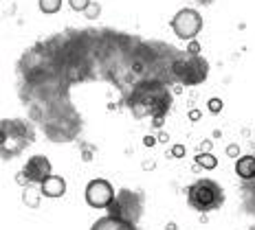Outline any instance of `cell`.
Returning a JSON list of instances; mask_svg holds the SVG:
<instances>
[{
  "mask_svg": "<svg viewBox=\"0 0 255 230\" xmlns=\"http://www.w3.org/2000/svg\"><path fill=\"white\" fill-rule=\"evenodd\" d=\"M24 175L31 184H42L46 178H51V160L46 156H31L24 164Z\"/></svg>",
  "mask_w": 255,
  "mask_h": 230,
  "instance_id": "obj_7",
  "label": "cell"
},
{
  "mask_svg": "<svg viewBox=\"0 0 255 230\" xmlns=\"http://www.w3.org/2000/svg\"><path fill=\"white\" fill-rule=\"evenodd\" d=\"M172 105V94L161 83H145L139 85L132 94L130 108L134 116H165Z\"/></svg>",
  "mask_w": 255,
  "mask_h": 230,
  "instance_id": "obj_1",
  "label": "cell"
},
{
  "mask_svg": "<svg viewBox=\"0 0 255 230\" xmlns=\"http://www.w3.org/2000/svg\"><path fill=\"white\" fill-rule=\"evenodd\" d=\"M40 189H42V195L44 197H62L66 193V180H64L62 175H51V178H46L42 182Z\"/></svg>",
  "mask_w": 255,
  "mask_h": 230,
  "instance_id": "obj_8",
  "label": "cell"
},
{
  "mask_svg": "<svg viewBox=\"0 0 255 230\" xmlns=\"http://www.w3.org/2000/svg\"><path fill=\"white\" fill-rule=\"evenodd\" d=\"M172 31L176 33V37H180V40L185 42H191L196 40V35L200 33V29H203V15H200L196 9H180V11H176V15L172 18Z\"/></svg>",
  "mask_w": 255,
  "mask_h": 230,
  "instance_id": "obj_5",
  "label": "cell"
},
{
  "mask_svg": "<svg viewBox=\"0 0 255 230\" xmlns=\"http://www.w3.org/2000/svg\"><path fill=\"white\" fill-rule=\"evenodd\" d=\"M167 230H176V226H174V224H167Z\"/></svg>",
  "mask_w": 255,
  "mask_h": 230,
  "instance_id": "obj_21",
  "label": "cell"
},
{
  "mask_svg": "<svg viewBox=\"0 0 255 230\" xmlns=\"http://www.w3.org/2000/svg\"><path fill=\"white\" fill-rule=\"evenodd\" d=\"M143 213V197L134 191H128V189H121L119 193L115 195L113 204L108 206V215L110 217H117V219H124V222H139Z\"/></svg>",
  "mask_w": 255,
  "mask_h": 230,
  "instance_id": "obj_4",
  "label": "cell"
},
{
  "mask_svg": "<svg viewBox=\"0 0 255 230\" xmlns=\"http://www.w3.org/2000/svg\"><path fill=\"white\" fill-rule=\"evenodd\" d=\"M207 108H209L211 114H218V112L222 110V99H218V97L209 99V101H207Z\"/></svg>",
  "mask_w": 255,
  "mask_h": 230,
  "instance_id": "obj_14",
  "label": "cell"
},
{
  "mask_svg": "<svg viewBox=\"0 0 255 230\" xmlns=\"http://www.w3.org/2000/svg\"><path fill=\"white\" fill-rule=\"evenodd\" d=\"M97 13H99V4H90V7L86 9V15H88V18H95Z\"/></svg>",
  "mask_w": 255,
  "mask_h": 230,
  "instance_id": "obj_18",
  "label": "cell"
},
{
  "mask_svg": "<svg viewBox=\"0 0 255 230\" xmlns=\"http://www.w3.org/2000/svg\"><path fill=\"white\" fill-rule=\"evenodd\" d=\"M200 116H203V112L200 110H191L189 112V121H200Z\"/></svg>",
  "mask_w": 255,
  "mask_h": 230,
  "instance_id": "obj_20",
  "label": "cell"
},
{
  "mask_svg": "<svg viewBox=\"0 0 255 230\" xmlns=\"http://www.w3.org/2000/svg\"><path fill=\"white\" fill-rule=\"evenodd\" d=\"M90 230H136V226H134V224H130V222H124V219H117V217L106 215L102 219H97Z\"/></svg>",
  "mask_w": 255,
  "mask_h": 230,
  "instance_id": "obj_9",
  "label": "cell"
},
{
  "mask_svg": "<svg viewBox=\"0 0 255 230\" xmlns=\"http://www.w3.org/2000/svg\"><path fill=\"white\" fill-rule=\"evenodd\" d=\"M156 138H154V136H145V138H143V145H145V147H154V145H156Z\"/></svg>",
  "mask_w": 255,
  "mask_h": 230,
  "instance_id": "obj_19",
  "label": "cell"
},
{
  "mask_svg": "<svg viewBox=\"0 0 255 230\" xmlns=\"http://www.w3.org/2000/svg\"><path fill=\"white\" fill-rule=\"evenodd\" d=\"M172 75L183 85H196L203 83L209 75V64L200 55H189L187 51L178 53L176 60L172 62Z\"/></svg>",
  "mask_w": 255,
  "mask_h": 230,
  "instance_id": "obj_2",
  "label": "cell"
},
{
  "mask_svg": "<svg viewBox=\"0 0 255 230\" xmlns=\"http://www.w3.org/2000/svg\"><path fill=\"white\" fill-rule=\"evenodd\" d=\"M227 156H229V158H240V147H238V145H229V147H227Z\"/></svg>",
  "mask_w": 255,
  "mask_h": 230,
  "instance_id": "obj_16",
  "label": "cell"
},
{
  "mask_svg": "<svg viewBox=\"0 0 255 230\" xmlns=\"http://www.w3.org/2000/svg\"><path fill=\"white\" fill-rule=\"evenodd\" d=\"M187 53H189V55H200V44H198V42L191 40L187 44Z\"/></svg>",
  "mask_w": 255,
  "mask_h": 230,
  "instance_id": "obj_15",
  "label": "cell"
},
{
  "mask_svg": "<svg viewBox=\"0 0 255 230\" xmlns=\"http://www.w3.org/2000/svg\"><path fill=\"white\" fill-rule=\"evenodd\" d=\"M62 9V0H40V11L46 15H53Z\"/></svg>",
  "mask_w": 255,
  "mask_h": 230,
  "instance_id": "obj_12",
  "label": "cell"
},
{
  "mask_svg": "<svg viewBox=\"0 0 255 230\" xmlns=\"http://www.w3.org/2000/svg\"><path fill=\"white\" fill-rule=\"evenodd\" d=\"M115 189L108 180L97 178V180H90L86 191H84V197H86V204L93 208H108L115 200Z\"/></svg>",
  "mask_w": 255,
  "mask_h": 230,
  "instance_id": "obj_6",
  "label": "cell"
},
{
  "mask_svg": "<svg viewBox=\"0 0 255 230\" xmlns=\"http://www.w3.org/2000/svg\"><path fill=\"white\" fill-rule=\"evenodd\" d=\"M196 164L198 167H203V169H207V171H214L216 167H218V160H216V156L214 153H198L196 156Z\"/></svg>",
  "mask_w": 255,
  "mask_h": 230,
  "instance_id": "obj_11",
  "label": "cell"
},
{
  "mask_svg": "<svg viewBox=\"0 0 255 230\" xmlns=\"http://www.w3.org/2000/svg\"><path fill=\"white\" fill-rule=\"evenodd\" d=\"M172 156L174 158H183L185 156V145H180V143H178V145H174L172 147Z\"/></svg>",
  "mask_w": 255,
  "mask_h": 230,
  "instance_id": "obj_17",
  "label": "cell"
},
{
  "mask_svg": "<svg viewBox=\"0 0 255 230\" xmlns=\"http://www.w3.org/2000/svg\"><path fill=\"white\" fill-rule=\"evenodd\" d=\"M68 4H71V9L73 11H82V13H86V9L90 7V0H68Z\"/></svg>",
  "mask_w": 255,
  "mask_h": 230,
  "instance_id": "obj_13",
  "label": "cell"
},
{
  "mask_svg": "<svg viewBox=\"0 0 255 230\" xmlns=\"http://www.w3.org/2000/svg\"><path fill=\"white\" fill-rule=\"evenodd\" d=\"M187 202L200 213H209L225 202V191L214 180H198L187 189Z\"/></svg>",
  "mask_w": 255,
  "mask_h": 230,
  "instance_id": "obj_3",
  "label": "cell"
},
{
  "mask_svg": "<svg viewBox=\"0 0 255 230\" xmlns=\"http://www.w3.org/2000/svg\"><path fill=\"white\" fill-rule=\"evenodd\" d=\"M236 173L242 180H253L255 178V156H240L236 160Z\"/></svg>",
  "mask_w": 255,
  "mask_h": 230,
  "instance_id": "obj_10",
  "label": "cell"
}]
</instances>
